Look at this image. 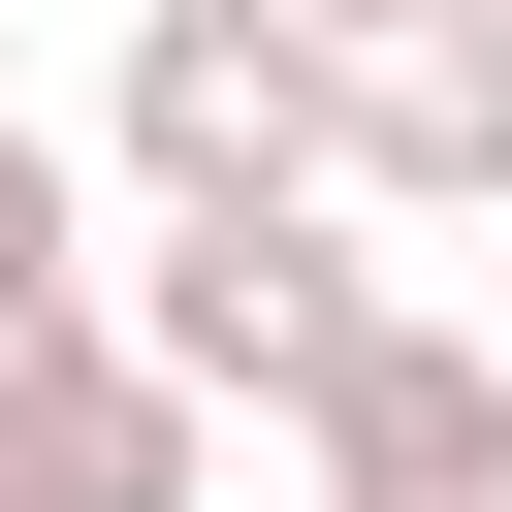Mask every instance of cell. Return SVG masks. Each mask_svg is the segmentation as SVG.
Segmentation results:
<instances>
[{"instance_id": "cell-1", "label": "cell", "mask_w": 512, "mask_h": 512, "mask_svg": "<svg viewBox=\"0 0 512 512\" xmlns=\"http://www.w3.org/2000/svg\"><path fill=\"white\" fill-rule=\"evenodd\" d=\"M352 320H384V288H352V192H256V224H160V256H96V352H160L192 416H288Z\"/></svg>"}, {"instance_id": "cell-2", "label": "cell", "mask_w": 512, "mask_h": 512, "mask_svg": "<svg viewBox=\"0 0 512 512\" xmlns=\"http://www.w3.org/2000/svg\"><path fill=\"white\" fill-rule=\"evenodd\" d=\"M96 160H128L160 224H256V192H320V64H288L256 0H128V96H96Z\"/></svg>"}, {"instance_id": "cell-3", "label": "cell", "mask_w": 512, "mask_h": 512, "mask_svg": "<svg viewBox=\"0 0 512 512\" xmlns=\"http://www.w3.org/2000/svg\"><path fill=\"white\" fill-rule=\"evenodd\" d=\"M288 480H320V512H512V384H480V320L384 288V320L288 384Z\"/></svg>"}, {"instance_id": "cell-4", "label": "cell", "mask_w": 512, "mask_h": 512, "mask_svg": "<svg viewBox=\"0 0 512 512\" xmlns=\"http://www.w3.org/2000/svg\"><path fill=\"white\" fill-rule=\"evenodd\" d=\"M320 192L352 224H512V0H416L384 64H320Z\"/></svg>"}, {"instance_id": "cell-5", "label": "cell", "mask_w": 512, "mask_h": 512, "mask_svg": "<svg viewBox=\"0 0 512 512\" xmlns=\"http://www.w3.org/2000/svg\"><path fill=\"white\" fill-rule=\"evenodd\" d=\"M192 480H224V416H192L160 352H96V320L0 352V512H192Z\"/></svg>"}, {"instance_id": "cell-6", "label": "cell", "mask_w": 512, "mask_h": 512, "mask_svg": "<svg viewBox=\"0 0 512 512\" xmlns=\"http://www.w3.org/2000/svg\"><path fill=\"white\" fill-rule=\"evenodd\" d=\"M64 320H96V160L0 96V352H64Z\"/></svg>"}, {"instance_id": "cell-7", "label": "cell", "mask_w": 512, "mask_h": 512, "mask_svg": "<svg viewBox=\"0 0 512 512\" xmlns=\"http://www.w3.org/2000/svg\"><path fill=\"white\" fill-rule=\"evenodd\" d=\"M256 32H288V64H384V32H416V0H256Z\"/></svg>"}, {"instance_id": "cell-8", "label": "cell", "mask_w": 512, "mask_h": 512, "mask_svg": "<svg viewBox=\"0 0 512 512\" xmlns=\"http://www.w3.org/2000/svg\"><path fill=\"white\" fill-rule=\"evenodd\" d=\"M480 384H512V288H480Z\"/></svg>"}]
</instances>
